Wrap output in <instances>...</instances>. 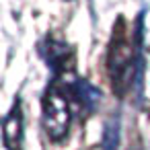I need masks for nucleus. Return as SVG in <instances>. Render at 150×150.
<instances>
[{
    "label": "nucleus",
    "instance_id": "1",
    "mask_svg": "<svg viewBox=\"0 0 150 150\" xmlns=\"http://www.w3.org/2000/svg\"><path fill=\"white\" fill-rule=\"evenodd\" d=\"M140 43H142V17H140V27L136 33V41H129L125 33H117L109 45L107 54V70L109 78L113 84V91L125 93L132 88L134 82L140 84L142 76V56H140Z\"/></svg>",
    "mask_w": 150,
    "mask_h": 150
},
{
    "label": "nucleus",
    "instance_id": "2",
    "mask_svg": "<svg viewBox=\"0 0 150 150\" xmlns=\"http://www.w3.org/2000/svg\"><path fill=\"white\" fill-rule=\"evenodd\" d=\"M43 125L52 140H62L68 134V125H70L68 101L56 88L47 91L43 99Z\"/></svg>",
    "mask_w": 150,
    "mask_h": 150
},
{
    "label": "nucleus",
    "instance_id": "3",
    "mask_svg": "<svg viewBox=\"0 0 150 150\" xmlns=\"http://www.w3.org/2000/svg\"><path fill=\"white\" fill-rule=\"evenodd\" d=\"M4 146L8 150H21L23 144V111H21V101L13 105L11 113L4 117V129H2Z\"/></svg>",
    "mask_w": 150,
    "mask_h": 150
},
{
    "label": "nucleus",
    "instance_id": "4",
    "mask_svg": "<svg viewBox=\"0 0 150 150\" xmlns=\"http://www.w3.org/2000/svg\"><path fill=\"white\" fill-rule=\"evenodd\" d=\"M70 95L76 99V103L84 109V111H93L95 105L101 101V91L97 86H93L88 80L84 78H76L70 82Z\"/></svg>",
    "mask_w": 150,
    "mask_h": 150
},
{
    "label": "nucleus",
    "instance_id": "5",
    "mask_svg": "<svg viewBox=\"0 0 150 150\" xmlns=\"http://www.w3.org/2000/svg\"><path fill=\"white\" fill-rule=\"evenodd\" d=\"M45 54V60H47V66L58 72L60 68L66 70V60H68V45L64 41H58V39H47V47H43Z\"/></svg>",
    "mask_w": 150,
    "mask_h": 150
},
{
    "label": "nucleus",
    "instance_id": "6",
    "mask_svg": "<svg viewBox=\"0 0 150 150\" xmlns=\"http://www.w3.org/2000/svg\"><path fill=\"white\" fill-rule=\"evenodd\" d=\"M117 144H119V119L117 117H111L105 123L101 146H103V150H115Z\"/></svg>",
    "mask_w": 150,
    "mask_h": 150
}]
</instances>
